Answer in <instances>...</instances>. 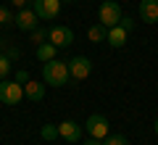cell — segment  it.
<instances>
[{"mask_svg":"<svg viewBox=\"0 0 158 145\" xmlns=\"http://www.w3.org/2000/svg\"><path fill=\"white\" fill-rule=\"evenodd\" d=\"M42 79H45L48 84H56V87H63V84L69 82V63L58 61V58L48 61L45 66H42Z\"/></svg>","mask_w":158,"mask_h":145,"instance_id":"cell-1","label":"cell"},{"mask_svg":"<svg viewBox=\"0 0 158 145\" xmlns=\"http://www.w3.org/2000/svg\"><path fill=\"white\" fill-rule=\"evenodd\" d=\"M98 19H100L103 27H116L118 21H121V6H118L116 0H106V3H100V11H98Z\"/></svg>","mask_w":158,"mask_h":145,"instance_id":"cell-2","label":"cell"},{"mask_svg":"<svg viewBox=\"0 0 158 145\" xmlns=\"http://www.w3.org/2000/svg\"><path fill=\"white\" fill-rule=\"evenodd\" d=\"M85 129L90 132V137L100 140V143L108 137V134H111V127H108V119L103 116V113H92V116L85 122Z\"/></svg>","mask_w":158,"mask_h":145,"instance_id":"cell-3","label":"cell"},{"mask_svg":"<svg viewBox=\"0 0 158 145\" xmlns=\"http://www.w3.org/2000/svg\"><path fill=\"white\" fill-rule=\"evenodd\" d=\"M21 98H24V84H19L16 79L13 82H0V100L3 103H8V106H19L21 103Z\"/></svg>","mask_w":158,"mask_h":145,"instance_id":"cell-4","label":"cell"},{"mask_svg":"<svg viewBox=\"0 0 158 145\" xmlns=\"http://www.w3.org/2000/svg\"><path fill=\"white\" fill-rule=\"evenodd\" d=\"M61 0H32V11L37 13V19H45V21L56 19L61 13Z\"/></svg>","mask_w":158,"mask_h":145,"instance_id":"cell-5","label":"cell"},{"mask_svg":"<svg viewBox=\"0 0 158 145\" xmlns=\"http://www.w3.org/2000/svg\"><path fill=\"white\" fill-rule=\"evenodd\" d=\"M90 71H92V63H90L87 56H74L71 61H69V77L77 79V82H79V79H87Z\"/></svg>","mask_w":158,"mask_h":145,"instance_id":"cell-6","label":"cell"},{"mask_svg":"<svg viewBox=\"0 0 158 145\" xmlns=\"http://www.w3.org/2000/svg\"><path fill=\"white\" fill-rule=\"evenodd\" d=\"M48 40H50L56 48H69V45L74 42V32L69 27H53L50 34H48Z\"/></svg>","mask_w":158,"mask_h":145,"instance_id":"cell-7","label":"cell"},{"mask_svg":"<svg viewBox=\"0 0 158 145\" xmlns=\"http://www.w3.org/2000/svg\"><path fill=\"white\" fill-rule=\"evenodd\" d=\"M16 24L19 29H24V32H32V29H37V13L32 11V8H21V11L16 13Z\"/></svg>","mask_w":158,"mask_h":145,"instance_id":"cell-8","label":"cell"},{"mask_svg":"<svg viewBox=\"0 0 158 145\" xmlns=\"http://www.w3.org/2000/svg\"><path fill=\"white\" fill-rule=\"evenodd\" d=\"M58 134H61L66 143H79V137H82V127H79L77 122H61V124H58Z\"/></svg>","mask_w":158,"mask_h":145,"instance_id":"cell-9","label":"cell"},{"mask_svg":"<svg viewBox=\"0 0 158 145\" xmlns=\"http://www.w3.org/2000/svg\"><path fill=\"white\" fill-rule=\"evenodd\" d=\"M140 16L145 24L158 21V0H140Z\"/></svg>","mask_w":158,"mask_h":145,"instance_id":"cell-10","label":"cell"},{"mask_svg":"<svg viewBox=\"0 0 158 145\" xmlns=\"http://www.w3.org/2000/svg\"><path fill=\"white\" fill-rule=\"evenodd\" d=\"M127 34H129V32L121 29L118 24H116V27H111V29H108V42H111V48H121V45L127 42Z\"/></svg>","mask_w":158,"mask_h":145,"instance_id":"cell-11","label":"cell"},{"mask_svg":"<svg viewBox=\"0 0 158 145\" xmlns=\"http://www.w3.org/2000/svg\"><path fill=\"white\" fill-rule=\"evenodd\" d=\"M24 95H27L29 100H42V98H45V87H42V84H37V82H27L24 84Z\"/></svg>","mask_w":158,"mask_h":145,"instance_id":"cell-12","label":"cell"},{"mask_svg":"<svg viewBox=\"0 0 158 145\" xmlns=\"http://www.w3.org/2000/svg\"><path fill=\"white\" fill-rule=\"evenodd\" d=\"M56 50H58V48H56L53 42H42V45H37V58H40L42 63H48V61L56 58Z\"/></svg>","mask_w":158,"mask_h":145,"instance_id":"cell-13","label":"cell"},{"mask_svg":"<svg viewBox=\"0 0 158 145\" xmlns=\"http://www.w3.org/2000/svg\"><path fill=\"white\" fill-rule=\"evenodd\" d=\"M87 37H90V42H103V40H108V27H103V24L98 21L95 27L87 29Z\"/></svg>","mask_w":158,"mask_h":145,"instance_id":"cell-14","label":"cell"},{"mask_svg":"<svg viewBox=\"0 0 158 145\" xmlns=\"http://www.w3.org/2000/svg\"><path fill=\"white\" fill-rule=\"evenodd\" d=\"M48 34H50V29H42V27L32 29V42H34V45H42V42L48 40Z\"/></svg>","mask_w":158,"mask_h":145,"instance_id":"cell-15","label":"cell"},{"mask_svg":"<svg viewBox=\"0 0 158 145\" xmlns=\"http://www.w3.org/2000/svg\"><path fill=\"white\" fill-rule=\"evenodd\" d=\"M13 21H16L13 11H11V8H6V6H0V27H6V24H13Z\"/></svg>","mask_w":158,"mask_h":145,"instance_id":"cell-16","label":"cell"},{"mask_svg":"<svg viewBox=\"0 0 158 145\" xmlns=\"http://www.w3.org/2000/svg\"><path fill=\"white\" fill-rule=\"evenodd\" d=\"M103 145H129V140H127L124 134H108V137L103 140Z\"/></svg>","mask_w":158,"mask_h":145,"instance_id":"cell-17","label":"cell"},{"mask_svg":"<svg viewBox=\"0 0 158 145\" xmlns=\"http://www.w3.org/2000/svg\"><path fill=\"white\" fill-rule=\"evenodd\" d=\"M8 71H11V61H8V58L3 56V53H0V82H3V79L8 77Z\"/></svg>","mask_w":158,"mask_h":145,"instance_id":"cell-18","label":"cell"},{"mask_svg":"<svg viewBox=\"0 0 158 145\" xmlns=\"http://www.w3.org/2000/svg\"><path fill=\"white\" fill-rule=\"evenodd\" d=\"M42 137H45V140L58 137V127H56V124H45V127H42Z\"/></svg>","mask_w":158,"mask_h":145,"instance_id":"cell-19","label":"cell"},{"mask_svg":"<svg viewBox=\"0 0 158 145\" xmlns=\"http://www.w3.org/2000/svg\"><path fill=\"white\" fill-rule=\"evenodd\" d=\"M3 56H6L8 61H16V58H21V50H19L16 45H8V48H6V53H3Z\"/></svg>","mask_w":158,"mask_h":145,"instance_id":"cell-20","label":"cell"},{"mask_svg":"<svg viewBox=\"0 0 158 145\" xmlns=\"http://www.w3.org/2000/svg\"><path fill=\"white\" fill-rule=\"evenodd\" d=\"M118 27H121V29H127V32H132V29H135V19H129V16H121Z\"/></svg>","mask_w":158,"mask_h":145,"instance_id":"cell-21","label":"cell"},{"mask_svg":"<svg viewBox=\"0 0 158 145\" xmlns=\"http://www.w3.org/2000/svg\"><path fill=\"white\" fill-rule=\"evenodd\" d=\"M16 82H19V84H27V82H29V74L24 71V69H19V71H16Z\"/></svg>","mask_w":158,"mask_h":145,"instance_id":"cell-22","label":"cell"},{"mask_svg":"<svg viewBox=\"0 0 158 145\" xmlns=\"http://www.w3.org/2000/svg\"><path fill=\"white\" fill-rule=\"evenodd\" d=\"M11 3H13V6H16V8H24V6H27V3H29V0H11Z\"/></svg>","mask_w":158,"mask_h":145,"instance_id":"cell-23","label":"cell"},{"mask_svg":"<svg viewBox=\"0 0 158 145\" xmlns=\"http://www.w3.org/2000/svg\"><path fill=\"white\" fill-rule=\"evenodd\" d=\"M85 145H103V143H100V140H95V137H92L90 143H85Z\"/></svg>","mask_w":158,"mask_h":145,"instance_id":"cell-24","label":"cell"},{"mask_svg":"<svg viewBox=\"0 0 158 145\" xmlns=\"http://www.w3.org/2000/svg\"><path fill=\"white\" fill-rule=\"evenodd\" d=\"M61 3H77V0H61Z\"/></svg>","mask_w":158,"mask_h":145,"instance_id":"cell-25","label":"cell"},{"mask_svg":"<svg viewBox=\"0 0 158 145\" xmlns=\"http://www.w3.org/2000/svg\"><path fill=\"white\" fill-rule=\"evenodd\" d=\"M156 134H158V119H156Z\"/></svg>","mask_w":158,"mask_h":145,"instance_id":"cell-26","label":"cell"},{"mask_svg":"<svg viewBox=\"0 0 158 145\" xmlns=\"http://www.w3.org/2000/svg\"><path fill=\"white\" fill-rule=\"evenodd\" d=\"M0 48H3V40H0Z\"/></svg>","mask_w":158,"mask_h":145,"instance_id":"cell-27","label":"cell"}]
</instances>
